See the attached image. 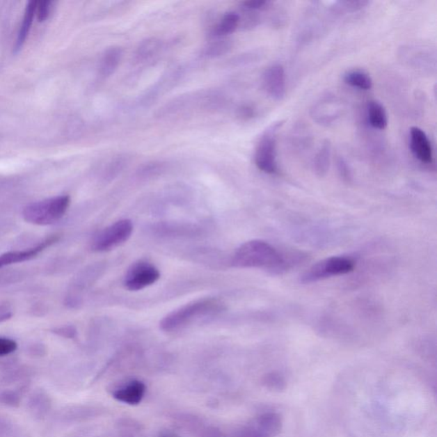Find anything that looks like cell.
Wrapping results in <instances>:
<instances>
[{"instance_id": "obj_26", "label": "cell", "mask_w": 437, "mask_h": 437, "mask_svg": "<svg viewBox=\"0 0 437 437\" xmlns=\"http://www.w3.org/2000/svg\"><path fill=\"white\" fill-rule=\"evenodd\" d=\"M370 3L365 1V0H359V1H339L335 3L334 9L339 14L356 13V11L365 9V7L370 5Z\"/></svg>"}, {"instance_id": "obj_3", "label": "cell", "mask_w": 437, "mask_h": 437, "mask_svg": "<svg viewBox=\"0 0 437 437\" xmlns=\"http://www.w3.org/2000/svg\"><path fill=\"white\" fill-rule=\"evenodd\" d=\"M70 203L69 196H59V197L33 202L26 207L22 216L29 223L38 225H52L65 214Z\"/></svg>"}, {"instance_id": "obj_20", "label": "cell", "mask_w": 437, "mask_h": 437, "mask_svg": "<svg viewBox=\"0 0 437 437\" xmlns=\"http://www.w3.org/2000/svg\"><path fill=\"white\" fill-rule=\"evenodd\" d=\"M37 1H30L26 8L24 20L19 30L16 45H15V51L17 52L21 50L24 46L26 40L29 35L30 29H31L33 18L36 13Z\"/></svg>"}, {"instance_id": "obj_17", "label": "cell", "mask_w": 437, "mask_h": 437, "mask_svg": "<svg viewBox=\"0 0 437 437\" xmlns=\"http://www.w3.org/2000/svg\"><path fill=\"white\" fill-rule=\"evenodd\" d=\"M255 424L269 437H273L280 432L282 428L281 418L275 413H266L256 418Z\"/></svg>"}, {"instance_id": "obj_13", "label": "cell", "mask_w": 437, "mask_h": 437, "mask_svg": "<svg viewBox=\"0 0 437 437\" xmlns=\"http://www.w3.org/2000/svg\"><path fill=\"white\" fill-rule=\"evenodd\" d=\"M179 423L198 437H224L223 433L216 427L206 424L196 416H180Z\"/></svg>"}, {"instance_id": "obj_14", "label": "cell", "mask_w": 437, "mask_h": 437, "mask_svg": "<svg viewBox=\"0 0 437 437\" xmlns=\"http://www.w3.org/2000/svg\"><path fill=\"white\" fill-rule=\"evenodd\" d=\"M51 408L50 397L43 390H37L30 395L28 408L36 419H42Z\"/></svg>"}, {"instance_id": "obj_7", "label": "cell", "mask_w": 437, "mask_h": 437, "mask_svg": "<svg viewBox=\"0 0 437 437\" xmlns=\"http://www.w3.org/2000/svg\"><path fill=\"white\" fill-rule=\"evenodd\" d=\"M160 277V271L152 263L138 261L127 269L124 277V285L132 292L141 291L155 284Z\"/></svg>"}, {"instance_id": "obj_8", "label": "cell", "mask_w": 437, "mask_h": 437, "mask_svg": "<svg viewBox=\"0 0 437 437\" xmlns=\"http://www.w3.org/2000/svg\"><path fill=\"white\" fill-rule=\"evenodd\" d=\"M262 86L273 100L284 99L286 93V77L284 67L280 63L269 66L262 74Z\"/></svg>"}, {"instance_id": "obj_21", "label": "cell", "mask_w": 437, "mask_h": 437, "mask_svg": "<svg viewBox=\"0 0 437 437\" xmlns=\"http://www.w3.org/2000/svg\"><path fill=\"white\" fill-rule=\"evenodd\" d=\"M344 81L353 88L368 91L374 86L370 74L361 70H349L344 74Z\"/></svg>"}, {"instance_id": "obj_4", "label": "cell", "mask_w": 437, "mask_h": 437, "mask_svg": "<svg viewBox=\"0 0 437 437\" xmlns=\"http://www.w3.org/2000/svg\"><path fill=\"white\" fill-rule=\"evenodd\" d=\"M284 122H274L260 138L255 152V163L260 170L274 175L278 172L277 141L278 131Z\"/></svg>"}, {"instance_id": "obj_34", "label": "cell", "mask_w": 437, "mask_h": 437, "mask_svg": "<svg viewBox=\"0 0 437 437\" xmlns=\"http://www.w3.org/2000/svg\"><path fill=\"white\" fill-rule=\"evenodd\" d=\"M54 333L58 335L60 337L66 338H74L77 336V329H75L74 326L56 328V329L54 331Z\"/></svg>"}, {"instance_id": "obj_9", "label": "cell", "mask_w": 437, "mask_h": 437, "mask_svg": "<svg viewBox=\"0 0 437 437\" xmlns=\"http://www.w3.org/2000/svg\"><path fill=\"white\" fill-rule=\"evenodd\" d=\"M409 145L413 155L422 164H432L433 159H434L432 145L424 130L418 127L411 128Z\"/></svg>"}, {"instance_id": "obj_27", "label": "cell", "mask_w": 437, "mask_h": 437, "mask_svg": "<svg viewBox=\"0 0 437 437\" xmlns=\"http://www.w3.org/2000/svg\"><path fill=\"white\" fill-rule=\"evenodd\" d=\"M24 390H5L0 393V403L1 404L10 406V408H17L22 401V392Z\"/></svg>"}, {"instance_id": "obj_29", "label": "cell", "mask_w": 437, "mask_h": 437, "mask_svg": "<svg viewBox=\"0 0 437 437\" xmlns=\"http://www.w3.org/2000/svg\"><path fill=\"white\" fill-rule=\"evenodd\" d=\"M166 164L161 161H152L143 166L139 170V175L145 177L156 176L165 170Z\"/></svg>"}, {"instance_id": "obj_37", "label": "cell", "mask_w": 437, "mask_h": 437, "mask_svg": "<svg viewBox=\"0 0 437 437\" xmlns=\"http://www.w3.org/2000/svg\"><path fill=\"white\" fill-rule=\"evenodd\" d=\"M160 437H172V436H161Z\"/></svg>"}, {"instance_id": "obj_32", "label": "cell", "mask_w": 437, "mask_h": 437, "mask_svg": "<svg viewBox=\"0 0 437 437\" xmlns=\"http://www.w3.org/2000/svg\"><path fill=\"white\" fill-rule=\"evenodd\" d=\"M17 349V342L13 339L0 337V356H6L16 351Z\"/></svg>"}, {"instance_id": "obj_18", "label": "cell", "mask_w": 437, "mask_h": 437, "mask_svg": "<svg viewBox=\"0 0 437 437\" xmlns=\"http://www.w3.org/2000/svg\"><path fill=\"white\" fill-rule=\"evenodd\" d=\"M331 157V144L330 141L326 139L325 141L320 145L317 153L315 157L314 163H312V168L319 177L326 175L329 171Z\"/></svg>"}, {"instance_id": "obj_22", "label": "cell", "mask_w": 437, "mask_h": 437, "mask_svg": "<svg viewBox=\"0 0 437 437\" xmlns=\"http://www.w3.org/2000/svg\"><path fill=\"white\" fill-rule=\"evenodd\" d=\"M161 48H163V43L161 40L154 39V38L145 40L139 45L135 58L139 63L148 62L159 54Z\"/></svg>"}, {"instance_id": "obj_2", "label": "cell", "mask_w": 437, "mask_h": 437, "mask_svg": "<svg viewBox=\"0 0 437 437\" xmlns=\"http://www.w3.org/2000/svg\"><path fill=\"white\" fill-rule=\"evenodd\" d=\"M224 308L223 303L216 299L195 301L169 312L160 322V328L167 333H172L182 329L196 320L220 314Z\"/></svg>"}, {"instance_id": "obj_19", "label": "cell", "mask_w": 437, "mask_h": 437, "mask_svg": "<svg viewBox=\"0 0 437 437\" xmlns=\"http://www.w3.org/2000/svg\"><path fill=\"white\" fill-rule=\"evenodd\" d=\"M367 118L370 125L375 129L384 130L388 126L386 109L378 101L369 102L367 104Z\"/></svg>"}, {"instance_id": "obj_12", "label": "cell", "mask_w": 437, "mask_h": 437, "mask_svg": "<svg viewBox=\"0 0 437 437\" xmlns=\"http://www.w3.org/2000/svg\"><path fill=\"white\" fill-rule=\"evenodd\" d=\"M146 386L139 380H132L119 389L113 392V397L124 404L136 406L144 399Z\"/></svg>"}, {"instance_id": "obj_35", "label": "cell", "mask_w": 437, "mask_h": 437, "mask_svg": "<svg viewBox=\"0 0 437 437\" xmlns=\"http://www.w3.org/2000/svg\"><path fill=\"white\" fill-rule=\"evenodd\" d=\"M237 116H239L241 119H251L254 118L255 109L250 106V105H243V106H241L239 111H237Z\"/></svg>"}, {"instance_id": "obj_10", "label": "cell", "mask_w": 437, "mask_h": 437, "mask_svg": "<svg viewBox=\"0 0 437 437\" xmlns=\"http://www.w3.org/2000/svg\"><path fill=\"white\" fill-rule=\"evenodd\" d=\"M58 240L59 237L54 235L47 237V239L42 241L37 246L29 248V250L8 252V253L3 254L0 255V269L6 266L15 264V263L24 262L35 258L46 248L58 242Z\"/></svg>"}, {"instance_id": "obj_31", "label": "cell", "mask_w": 437, "mask_h": 437, "mask_svg": "<svg viewBox=\"0 0 437 437\" xmlns=\"http://www.w3.org/2000/svg\"><path fill=\"white\" fill-rule=\"evenodd\" d=\"M51 1L46 0V1H37L36 15L39 22L46 21L50 15L51 9Z\"/></svg>"}, {"instance_id": "obj_30", "label": "cell", "mask_w": 437, "mask_h": 437, "mask_svg": "<svg viewBox=\"0 0 437 437\" xmlns=\"http://www.w3.org/2000/svg\"><path fill=\"white\" fill-rule=\"evenodd\" d=\"M337 168L339 175L345 182H350L352 180V171L349 165L344 157H338L337 159Z\"/></svg>"}, {"instance_id": "obj_25", "label": "cell", "mask_w": 437, "mask_h": 437, "mask_svg": "<svg viewBox=\"0 0 437 437\" xmlns=\"http://www.w3.org/2000/svg\"><path fill=\"white\" fill-rule=\"evenodd\" d=\"M118 431L119 437H144L141 425L133 420L120 422Z\"/></svg>"}, {"instance_id": "obj_24", "label": "cell", "mask_w": 437, "mask_h": 437, "mask_svg": "<svg viewBox=\"0 0 437 437\" xmlns=\"http://www.w3.org/2000/svg\"><path fill=\"white\" fill-rule=\"evenodd\" d=\"M128 159L129 158L123 155L112 157L106 166V169H105V175L109 177V178H113V177L118 175L119 173L126 168L128 161H129Z\"/></svg>"}, {"instance_id": "obj_15", "label": "cell", "mask_w": 437, "mask_h": 437, "mask_svg": "<svg viewBox=\"0 0 437 437\" xmlns=\"http://www.w3.org/2000/svg\"><path fill=\"white\" fill-rule=\"evenodd\" d=\"M122 48L116 47L109 48L104 52L100 66V73L102 77L107 78L115 73L122 58Z\"/></svg>"}, {"instance_id": "obj_23", "label": "cell", "mask_w": 437, "mask_h": 437, "mask_svg": "<svg viewBox=\"0 0 437 437\" xmlns=\"http://www.w3.org/2000/svg\"><path fill=\"white\" fill-rule=\"evenodd\" d=\"M232 43L231 40L220 38L216 40L211 41L210 43L203 48L202 56L203 58L213 59L221 58V56L228 54L232 50Z\"/></svg>"}, {"instance_id": "obj_5", "label": "cell", "mask_w": 437, "mask_h": 437, "mask_svg": "<svg viewBox=\"0 0 437 437\" xmlns=\"http://www.w3.org/2000/svg\"><path fill=\"white\" fill-rule=\"evenodd\" d=\"M355 269V262L351 259L342 256H333L322 260L308 269L300 278L303 284L326 280L331 277L339 276L352 272Z\"/></svg>"}, {"instance_id": "obj_6", "label": "cell", "mask_w": 437, "mask_h": 437, "mask_svg": "<svg viewBox=\"0 0 437 437\" xmlns=\"http://www.w3.org/2000/svg\"><path fill=\"white\" fill-rule=\"evenodd\" d=\"M133 232L134 225L131 221L124 218L116 221L102 230L99 235L94 237L92 244L93 251L96 252L111 251L126 243Z\"/></svg>"}, {"instance_id": "obj_36", "label": "cell", "mask_w": 437, "mask_h": 437, "mask_svg": "<svg viewBox=\"0 0 437 437\" xmlns=\"http://www.w3.org/2000/svg\"><path fill=\"white\" fill-rule=\"evenodd\" d=\"M6 425L7 423H6V422L0 420V433L6 431Z\"/></svg>"}, {"instance_id": "obj_1", "label": "cell", "mask_w": 437, "mask_h": 437, "mask_svg": "<svg viewBox=\"0 0 437 437\" xmlns=\"http://www.w3.org/2000/svg\"><path fill=\"white\" fill-rule=\"evenodd\" d=\"M232 264L237 269H262L272 274L287 270L289 263L280 252L263 240L244 243L232 256Z\"/></svg>"}, {"instance_id": "obj_11", "label": "cell", "mask_w": 437, "mask_h": 437, "mask_svg": "<svg viewBox=\"0 0 437 437\" xmlns=\"http://www.w3.org/2000/svg\"><path fill=\"white\" fill-rule=\"evenodd\" d=\"M312 118L322 125H330L340 116L341 109L336 97L329 96L320 100L312 109Z\"/></svg>"}, {"instance_id": "obj_16", "label": "cell", "mask_w": 437, "mask_h": 437, "mask_svg": "<svg viewBox=\"0 0 437 437\" xmlns=\"http://www.w3.org/2000/svg\"><path fill=\"white\" fill-rule=\"evenodd\" d=\"M240 17L236 13H228L221 19L211 30L210 35L216 39H220L228 35H231L237 28H239Z\"/></svg>"}, {"instance_id": "obj_33", "label": "cell", "mask_w": 437, "mask_h": 437, "mask_svg": "<svg viewBox=\"0 0 437 437\" xmlns=\"http://www.w3.org/2000/svg\"><path fill=\"white\" fill-rule=\"evenodd\" d=\"M270 5L271 2L267 0H250L242 3V8L257 13L259 10L267 9Z\"/></svg>"}, {"instance_id": "obj_28", "label": "cell", "mask_w": 437, "mask_h": 437, "mask_svg": "<svg viewBox=\"0 0 437 437\" xmlns=\"http://www.w3.org/2000/svg\"><path fill=\"white\" fill-rule=\"evenodd\" d=\"M263 384L267 389L277 391L285 390L286 387V381L284 376L275 374V372L266 375L264 379H263Z\"/></svg>"}]
</instances>
